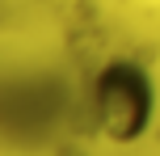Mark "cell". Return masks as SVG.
I'll list each match as a JSON object with an SVG mask.
<instances>
[{"mask_svg": "<svg viewBox=\"0 0 160 156\" xmlns=\"http://www.w3.org/2000/svg\"><path fill=\"white\" fill-rule=\"evenodd\" d=\"M93 106L101 131L114 143H135L152 127V110H156L148 72L135 63H105L93 84Z\"/></svg>", "mask_w": 160, "mask_h": 156, "instance_id": "cell-1", "label": "cell"}]
</instances>
